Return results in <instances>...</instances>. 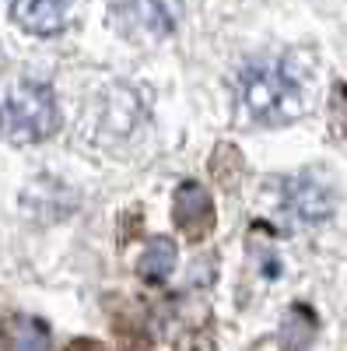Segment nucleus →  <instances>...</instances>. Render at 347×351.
Instances as JSON below:
<instances>
[{
    "label": "nucleus",
    "mask_w": 347,
    "mask_h": 351,
    "mask_svg": "<svg viewBox=\"0 0 347 351\" xmlns=\"http://www.w3.org/2000/svg\"><path fill=\"white\" fill-rule=\"evenodd\" d=\"M0 341H4V351H49V327L39 316L11 313L0 324Z\"/></svg>",
    "instance_id": "423d86ee"
},
{
    "label": "nucleus",
    "mask_w": 347,
    "mask_h": 351,
    "mask_svg": "<svg viewBox=\"0 0 347 351\" xmlns=\"http://www.w3.org/2000/svg\"><path fill=\"white\" fill-rule=\"evenodd\" d=\"M74 351H99V348H95L92 341H77V348H74Z\"/></svg>",
    "instance_id": "6e6552de"
},
{
    "label": "nucleus",
    "mask_w": 347,
    "mask_h": 351,
    "mask_svg": "<svg viewBox=\"0 0 347 351\" xmlns=\"http://www.w3.org/2000/svg\"><path fill=\"white\" fill-rule=\"evenodd\" d=\"M60 127V106L49 84L21 81L0 102V137L11 144H36L56 134Z\"/></svg>",
    "instance_id": "f03ea898"
},
{
    "label": "nucleus",
    "mask_w": 347,
    "mask_h": 351,
    "mask_svg": "<svg viewBox=\"0 0 347 351\" xmlns=\"http://www.w3.org/2000/svg\"><path fill=\"white\" fill-rule=\"evenodd\" d=\"M176 243L172 239H155L148 250L140 253V260H137V278L144 281V285H162V281H168V274L176 271Z\"/></svg>",
    "instance_id": "0eeeda50"
},
{
    "label": "nucleus",
    "mask_w": 347,
    "mask_h": 351,
    "mask_svg": "<svg viewBox=\"0 0 347 351\" xmlns=\"http://www.w3.org/2000/svg\"><path fill=\"white\" fill-rule=\"evenodd\" d=\"M284 204L302 221H323L333 211V193L316 176H292L284 183Z\"/></svg>",
    "instance_id": "39448f33"
},
{
    "label": "nucleus",
    "mask_w": 347,
    "mask_h": 351,
    "mask_svg": "<svg viewBox=\"0 0 347 351\" xmlns=\"http://www.w3.org/2000/svg\"><path fill=\"white\" fill-rule=\"evenodd\" d=\"M302 84L284 64H253L239 77V109L249 123L281 127L302 112Z\"/></svg>",
    "instance_id": "f257e3e1"
},
{
    "label": "nucleus",
    "mask_w": 347,
    "mask_h": 351,
    "mask_svg": "<svg viewBox=\"0 0 347 351\" xmlns=\"http://www.w3.org/2000/svg\"><path fill=\"white\" fill-rule=\"evenodd\" d=\"M172 221L179 232H186L190 239H204L218 221L214 211V197L200 186V183H179L176 197H172Z\"/></svg>",
    "instance_id": "7ed1b4c3"
},
{
    "label": "nucleus",
    "mask_w": 347,
    "mask_h": 351,
    "mask_svg": "<svg viewBox=\"0 0 347 351\" xmlns=\"http://www.w3.org/2000/svg\"><path fill=\"white\" fill-rule=\"evenodd\" d=\"M74 11V0H11V18L28 36L64 32Z\"/></svg>",
    "instance_id": "20e7f679"
}]
</instances>
